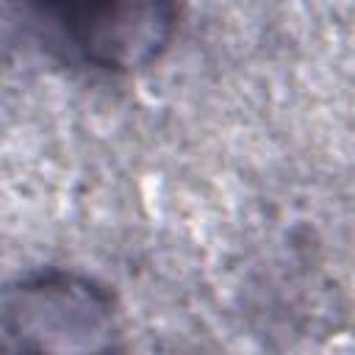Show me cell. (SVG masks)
<instances>
[{"instance_id":"1","label":"cell","mask_w":355,"mask_h":355,"mask_svg":"<svg viewBox=\"0 0 355 355\" xmlns=\"http://www.w3.org/2000/svg\"><path fill=\"white\" fill-rule=\"evenodd\" d=\"M6 8L44 53L105 75L158 61L180 19L178 0H6Z\"/></svg>"},{"instance_id":"2","label":"cell","mask_w":355,"mask_h":355,"mask_svg":"<svg viewBox=\"0 0 355 355\" xmlns=\"http://www.w3.org/2000/svg\"><path fill=\"white\" fill-rule=\"evenodd\" d=\"M114 294L69 269H39L6 286L0 302V352L86 355L119 347Z\"/></svg>"}]
</instances>
